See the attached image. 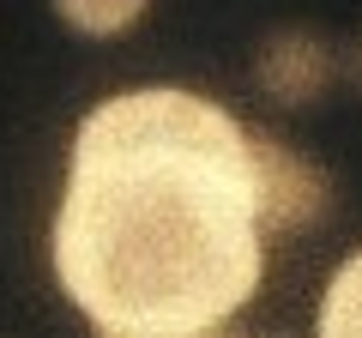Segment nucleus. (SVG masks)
<instances>
[{
  "instance_id": "obj_1",
  "label": "nucleus",
  "mask_w": 362,
  "mask_h": 338,
  "mask_svg": "<svg viewBox=\"0 0 362 338\" xmlns=\"http://www.w3.org/2000/svg\"><path fill=\"white\" fill-rule=\"evenodd\" d=\"M247 121L187 85H133L73 127L49 266L103 338L223 332L266 284Z\"/></svg>"
},
{
  "instance_id": "obj_2",
  "label": "nucleus",
  "mask_w": 362,
  "mask_h": 338,
  "mask_svg": "<svg viewBox=\"0 0 362 338\" xmlns=\"http://www.w3.org/2000/svg\"><path fill=\"white\" fill-rule=\"evenodd\" d=\"M247 163H254V206L266 242H290V235L326 223V211H332L326 163H314L302 145H290L272 127H247Z\"/></svg>"
},
{
  "instance_id": "obj_3",
  "label": "nucleus",
  "mask_w": 362,
  "mask_h": 338,
  "mask_svg": "<svg viewBox=\"0 0 362 338\" xmlns=\"http://www.w3.org/2000/svg\"><path fill=\"white\" fill-rule=\"evenodd\" d=\"M344 78V49L314 25H278L254 49V91L278 109H314Z\"/></svg>"
},
{
  "instance_id": "obj_4",
  "label": "nucleus",
  "mask_w": 362,
  "mask_h": 338,
  "mask_svg": "<svg viewBox=\"0 0 362 338\" xmlns=\"http://www.w3.org/2000/svg\"><path fill=\"white\" fill-rule=\"evenodd\" d=\"M157 0H49V13L61 18V30L85 42H121L151 18Z\"/></svg>"
},
{
  "instance_id": "obj_5",
  "label": "nucleus",
  "mask_w": 362,
  "mask_h": 338,
  "mask_svg": "<svg viewBox=\"0 0 362 338\" xmlns=\"http://www.w3.org/2000/svg\"><path fill=\"white\" fill-rule=\"evenodd\" d=\"M314 332L320 338H362V247L338 260V272L326 278L320 308H314Z\"/></svg>"
},
{
  "instance_id": "obj_6",
  "label": "nucleus",
  "mask_w": 362,
  "mask_h": 338,
  "mask_svg": "<svg viewBox=\"0 0 362 338\" xmlns=\"http://www.w3.org/2000/svg\"><path fill=\"white\" fill-rule=\"evenodd\" d=\"M344 78H350V85L362 91V37L350 42V49H344Z\"/></svg>"
}]
</instances>
